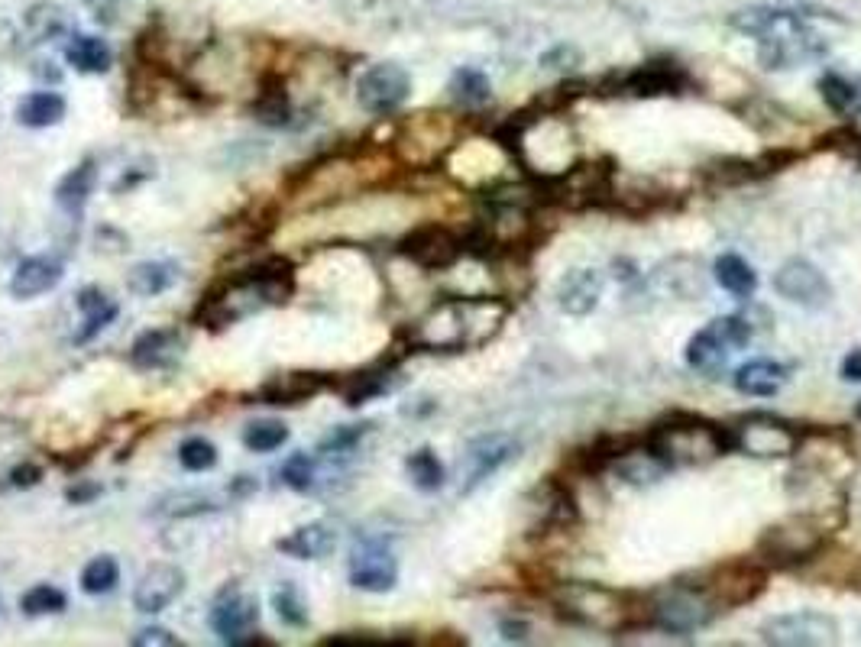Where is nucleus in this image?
Instances as JSON below:
<instances>
[{
    "mask_svg": "<svg viewBox=\"0 0 861 647\" xmlns=\"http://www.w3.org/2000/svg\"><path fill=\"white\" fill-rule=\"evenodd\" d=\"M276 547L282 550V554L295 557V560H321L327 554H334L337 534H334V528L321 525V521H311V525L295 528L289 538L276 541Z\"/></svg>",
    "mask_w": 861,
    "mask_h": 647,
    "instance_id": "obj_24",
    "label": "nucleus"
},
{
    "mask_svg": "<svg viewBox=\"0 0 861 647\" xmlns=\"http://www.w3.org/2000/svg\"><path fill=\"white\" fill-rule=\"evenodd\" d=\"M609 470L622 479V483H632V486H648V483H658V479L667 473V466L654 457L648 447H625L619 457L609 463Z\"/></svg>",
    "mask_w": 861,
    "mask_h": 647,
    "instance_id": "obj_27",
    "label": "nucleus"
},
{
    "mask_svg": "<svg viewBox=\"0 0 861 647\" xmlns=\"http://www.w3.org/2000/svg\"><path fill=\"white\" fill-rule=\"evenodd\" d=\"M133 647H149V644H166V647H175L179 644V638L175 635H169L166 628H143L140 635H133V641H130Z\"/></svg>",
    "mask_w": 861,
    "mask_h": 647,
    "instance_id": "obj_45",
    "label": "nucleus"
},
{
    "mask_svg": "<svg viewBox=\"0 0 861 647\" xmlns=\"http://www.w3.org/2000/svg\"><path fill=\"white\" fill-rule=\"evenodd\" d=\"M62 266L56 259H46V256H30L23 259L13 272L10 279V295L13 298H36V295H46L52 292L59 282H62Z\"/></svg>",
    "mask_w": 861,
    "mask_h": 647,
    "instance_id": "obj_23",
    "label": "nucleus"
},
{
    "mask_svg": "<svg viewBox=\"0 0 861 647\" xmlns=\"http://www.w3.org/2000/svg\"><path fill=\"white\" fill-rule=\"evenodd\" d=\"M65 59L72 62L78 72H88V75H101L111 68L114 62V52L111 46L104 43L98 36H75L72 43L65 49Z\"/></svg>",
    "mask_w": 861,
    "mask_h": 647,
    "instance_id": "obj_31",
    "label": "nucleus"
},
{
    "mask_svg": "<svg viewBox=\"0 0 861 647\" xmlns=\"http://www.w3.org/2000/svg\"><path fill=\"white\" fill-rule=\"evenodd\" d=\"M350 583L363 589V593H389L399 583V563H395L392 550L379 541L357 544L350 557Z\"/></svg>",
    "mask_w": 861,
    "mask_h": 647,
    "instance_id": "obj_15",
    "label": "nucleus"
},
{
    "mask_svg": "<svg viewBox=\"0 0 861 647\" xmlns=\"http://www.w3.org/2000/svg\"><path fill=\"white\" fill-rule=\"evenodd\" d=\"M408 94H412V78L402 65L395 62H379V65H369L366 72L357 81V101L363 110L369 114H392L399 110Z\"/></svg>",
    "mask_w": 861,
    "mask_h": 647,
    "instance_id": "obj_12",
    "label": "nucleus"
},
{
    "mask_svg": "<svg viewBox=\"0 0 861 647\" xmlns=\"http://www.w3.org/2000/svg\"><path fill=\"white\" fill-rule=\"evenodd\" d=\"M849 133L855 136V140H858V146H861V114H858V120H855V127H852Z\"/></svg>",
    "mask_w": 861,
    "mask_h": 647,
    "instance_id": "obj_49",
    "label": "nucleus"
},
{
    "mask_svg": "<svg viewBox=\"0 0 861 647\" xmlns=\"http://www.w3.org/2000/svg\"><path fill=\"white\" fill-rule=\"evenodd\" d=\"M580 62V52L573 46H554L551 52L541 55V65L544 68H573Z\"/></svg>",
    "mask_w": 861,
    "mask_h": 647,
    "instance_id": "obj_44",
    "label": "nucleus"
},
{
    "mask_svg": "<svg viewBox=\"0 0 861 647\" xmlns=\"http://www.w3.org/2000/svg\"><path fill=\"white\" fill-rule=\"evenodd\" d=\"M408 476H412V483L421 489V492H437L444 486V463L434 457V450L421 447L415 450L412 457H408Z\"/></svg>",
    "mask_w": 861,
    "mask_h": 647,
    "instance_id": "obj_34",
    "label": "nucleus"
},
{
    "mask_svg": "<svg viewBox=\"0 0 861 647\" xmlns=\"http://www.w3.org/2000/svg\"><path fill=\"white\" fill-rule=\"evenodd\" d=\"M713 275H716V282L735 298H751L758 292L755 269H751L738 253H722L713 263Z\"/></svg>",
    "mask_w": 861,
    "mask_h": 647,
    "instance_id": "obj_29",
    "label": "nucleus"
},
{
    "mask_svg": "<svg viewBox=\"0 0 861 647\" xmlns=\"http://www.w3.org/2000/svg\"><path fill=\"white\" fill-rule=\"evenodd\" d=\"M687 85L680 68L664 65V62H651L641 65L635 72H628L622 78L609 81L606 94H632V98H661V94H680V88Z\"/></svg>",
    "mask_w": 861,
    "mask_h": 647,
    "instance_id": "obj_18",
    "label": "nucleus"
},
{
    "mask_svg": "<svg viewBox=\"0 0 861 647\" xmlns=\"http://www.w3.org/2000/svg\"><path fill=\"white\" fill-rule=\"evenodd\" d=\"M324 385L327 382L318 373H285V376H272L263 389H259V398H263L266 405H302L311 395H318Z\"/></svg>",
    "mask_w": 861,
    "mask_h": 647,
    "instance_id": "obj_25",
    "label": "nucleus"
},
{
    "mask_svg": "<svg viewBox=\"0 0 861 647\" xmlns=\"http://www.w3.org/2000/svg\"><path fill=\"white\" fill-rule=\"evenodd\" d=\"M829 528L816 515H790L758 534V557L771 567H800L826 547Z\"/></svg>",
    "mask_w": 861,
    "mask_h": 647,
    "instance_id": "obj_6",
    "label": "nucleus"
},
{
    "mask_svg": "<svg viewBox=\"0 0 861 647\" xmlns=\"http://www.w3.org/2000/svg\"><path fill=\"white\" fill-rule=\"evenodd\" d=\"M259 625V602L246 593H224L211 609V628L224 644H243L246 635Z\"/></svg>",
    "mask_w": 861,
    "mask_h": 647,
    "instance_id": "obj_17",
    "label": "nucleus"
},
{
    "mask_svg": "<svg viewBox=\"0 0 861 647\" xmlns=\"http://www.w3.org/2000/svg\"><path fill=\"white\" fill-rule=\"evenodd\" d=\"M182 589H185V573L179 567H172V563H156V567H149L140 576V583H136L133 605H136V612L156 615L162 609H169V605L182 596Z\"/></svg>",
    "mask_w": 861,
    "mask_h": 647,
    "instance_id": "obj_19",
    "label": "nucleus"
},
{
    "mask_svg": "<svg viewBox=\"0 0 861 647\" xmlns=\"http://www.w3.org/2000/svg\"><path fill=\"white\" fill-rule=\"evenodd\" d=\"M292 272L285 263H272L263 269H253L250 275H240V279L227 282L221 292H214L211 298L201 301L198 308V321L208 324L214 330H221L227 324H237L250 314L263 311L269 305H282L292 295Z\"/></svg>",
    "mask_w": 861,
    "mask_h": 647,
    "instance_id": "obj_2",
    "label": "nucleus"
},
{
    "mask_svg": "<svg viewBox=\"0 0 861 647\" xmlns=\"http://www.w3.org/2000/svg\"><path fill=\"white\" fill-rule=\"evenodd\" d=\"M732 434V447L748 453V457H764V460H777V457H794L797 447L803 444V431H797L794 424H787L784 418L774 415H745L742 421H735Z\"/></svg>",
    "mask_w": 861,
    "mask_h": 647,
    "instance_id": "obj_9",
    "label": "nucleus"
},
{
    "mask_svg": "<svg viewBox=\"0 0 861 647\" xmlns=\"http://www.w3.org/2000/svg\"><path fill=\"white\" fill-rule=\"evenodd\" d=\"M65 117V98L56 91H36V94H26V98L17 104V120L23 127H33V130H43V127H56Z\"/></svg>",
    "mask_w": 861,
    "mask_h": 647,
    "instance_id": "obj_28",
    "label": "nucleus"
},
{
    "mask_svg": "<svg viewBox=\"0 0 861 647\" xmlns=\"http://www.w3.org/2000/svg\"><path fill=\"white\" fill-rule=\"evenodd\" d=\"M101 492V486H78V489H68L65 495H68V502H75V505H81V502H91L94 495Z\"/></svg>",
    "mask_w": 861,
    "mask_h": 647,
    "instance_id": "obj_47",
    "label": "nucleus"
},
{
    "mask_svg": "<svg viewBox=\"0 0 861 647\" xmlns=\"http://www.w3.org/2000/svg\"><path fill=\"white\" fill-rule=\"evenodd\" d=\"M282 483L295 492H308L314 486V460L308 453H292V457L282 463Z\"/></svg>",
    "mask_w": 861,
    "mask_h": 647,
    "instance_id": "obj_40",
    "label": "nucleus"
},
{
    "mask_svg": "<svg viewBox=\"0 0 861 647\" xmlns=\"http://www.w3.org/2000/svg\"><path fill=\"white\" fill-rule=\"evenodd\" d=\"M764 586H768V570L761 563L751 560H729L719 563L706 573V583L700 586L703 596L716 605V612L722 609H738V605L755 602Z\"/></svg>",
    "mask_w": 861,
    "mask_h": 647,
    "instance_id": "obj_10",
    "label": "nucleus"
},
{
    "mask_svg": "<svg viewBox=\"0 0 861 647\" xmlns=\"http://www.w3.org/2000/svg\"><path fill=\"white\" fill-rule=\"evenodd\" d=\"M78 311L85 314V327L78 330V343H85V340H91L94 334H98V330H104L107 324H111L114 318H117V301H111L107 298L101 288H81V295H78Z\"/></svg>",
    "mask_w": 861,
    "mask_h": 647,
    "instance_id": "obj_30",
    "label": "nucleus"
},
{
    "mask_svg": "<svg viewBox=\"0 0 861 647\" xmlns=\"http://www.w3.org/2000/svg\"><path fill=\"white\" fill-rule=\"evenodd\" d=\"M774 288L777 295H784L787 301H794L800 308L819 311L832 301V285L826 279V272H819L813 263L806 259H787V263L774 272Z\"/></svg>",
    "mask_w": 861,
    "mask_h": 647,
    "instance_id": "obj_14",
    "label": "nucleus"
},
{
    "mask_svg": "<svg viewBox=\"0 0 861 647\" xmlns=\"http://www.w3.org/2000/svg\"><path fill=\"white\" fill-rule=\"evenodd\" d=\"M645 447L667 466V470H677V466H703V463L726 457L732 450V434L713 421L680 415L671 421H661L658 428H651Z\"/></svg>",
    "mask_w": 861,
    "mask_h": 647,
    "instance_id": "obj_4",
    "label": "nucleus"
},
{
    "mask_svg": "<svg viewBox=\"0 0 861 647\" xmlns=\"http://www.w3.org/2000/svg\"><path fill=\"white\" fill-rule=\"evenodd\" d=\"M716 605L703 596L700 586H671L651 599L648 605V622L654 628L667 631V635H690V631L713 622Z\"/></svg>",
    "mask_w": 861,
    "mask_h": 647,
    "instance_id": "obj_8",
    "label": "nucleus"
},
{
    "mask_svg": "<svg viewBox=\"0 0 861 647\" xmlns=\"http://www.w3.org/2000/svg\"><path fill=\"white\" fill-rule=\"evenodd\" d=\"M175 279H179V269H175L172 263H140V266L130 269L127 288L140 298H153L159 292H166Z\"/></svg>",
    "mask_w": 861,
    "mask_h": 647,
    "instance_id": "obj_32",
    "label": "nucleus"
},
{
    "mask_svg": "<svg viewBox=\"0 0 861 647\" xmlns=\"http://www.w3.org/2000/svg\"><path fill=\"white\" fill-rule=\"evenodd\" d=\"M548 602L570 625L603 631V635H622L638 612L625 593L599 583H554L548 589Z\"/></svg>",
    "mask_w": 861,
    "mask_h": 647,
    "instance_id": "obj_5",
    "label": "nucleus"
},
{
    "mask_svg": "<svg viewBox=\"0 0 861 647\" xmlns=\"http://www.w3.org/2000/svg\"><path fill=\"white\" fill-rule=\"evenodd\" d=\"M26 615H49V612H62L65 609V593L56 586H33L30 593L20 599Z\"/></svg>",
    "mask_w": 861,
    "mask_h": 647,
    "instance_id": "obj_39",
    "label": "nucleus"
},
{
    "mask_svg": "<svg viewBox=\"0 0 861 647\" xmlns=\"http://www.w3.org/2000/svg\"><path fill=\"white\" fill-rule=\"evenodd\" d=\"M515 450H518V444H515L509 434L476 437L473 444L467 447V453H463V466H460L463 486H460V492L467 495V492H473L476 486H483L492 473L502 470V466L515 457Z\"/></svg>",
    "mask_w": 861,
    "mask_h": 647,
    "instance_id": "obj_16",
    "label": "nucleus"
},
{
    "mask_svg": "<svg viewBox=\"0 0 861 647\" xmlns=\"http://www.w3.org/2000/svg\"><path fill=\"white\" fill-rule=\"evenodd\" d=\"M790 379V369L784 363L777 360H764V356H758V360H748L745 366L735 369L732 376V385L742 395H751V398H771L784 389V382Z\"/></svg>",
    "mask_w": 861,
    "mask_h": 647,
    "instance_id": "obj_22",
    "label": "nucleus"
},
{
    "mask_svg": "<svg viewBox=\"0 0 861 647\" xmlns=\"http://www.w3.org/2000/svg\"><path fill=\"white\" fill-rule=\"evenodd\" d=\"M94 185H98V165H94L91 159H85L78 165V169L68 172L59 188H56V204L68 214V217H78L81 211H85L88 198L94 195Z\"/></svg>",
    "mask_w": 861,
    "mask_h": 647,
    "instance_id": "obj_26",
    "label": "nucleus"
},
{
    "mask_svg": "<svg viewBox=\"0 0 861 647\" xmlns=\"http://www.w3.org/2000/svg\"><path fill=\"white\" fill-rule=\"evenodd\" d=\"M842 379H845V382H861V347L852 350V353L842 360Z\"/></svg>",
    "mask_w": 861,
    "mask_h": 647,
    "instance_id": "obj_46",
    "label": "nucleus"
},
{
    "mask_svg": "<svg viewBox=\"0 0 861 647\" xmlns=\"http://www.w3.org/2000/svg\"><path fill=\"white\" fill-rule=\"evenodd\" d=\"M751 337H755V324L748 314H726V318L709 321L703 330H696L693 340L687 343V363L690 369L703 376H716L726 369L729 356L745 350Z\"/></svg>",
    "mask_w": 861,
    "mask_h": 647,
    "instance_id": "obj_7",
    "label": "nucleus"
},
{
    "mask_svg": "<svg viewBox=\"0 0 861 647\" xmlns=\"http://www.w3.org/2000/svg\"><path fill=\"white\" fill-rule=\"evenodd\" d=\"M761 641L774 647H826L839 641V622L826 612H787L764 622Z\"/></svg>",
    "mask_w": 861,
    "mask_h": 647,
    "instance_id": "obj_11",
    "label": "nucleus"
},
{
    "mask_svg": "<svg viewBox=\"0 0 861 647\" xmlns=\"http://www.w3.org/2000/svg\"><path fill=\"white\" fill-rule=\"evenodd\" d=\"M39 479H43V470H39L36 463H30V460H23V463H17L10 470V486H17V489H30V486H36Z\"/></svg>",
    "mask_w": 861,
    "mask_h": 647,
    "instance_id": "obj_43",
    "label": "nucleus"
},
{
    "mask_svg": "<svg viewBox=\"0 0 861 647\" xmlns=\"http://www.w3.org/2000/svg\"><path fill=\"white\" fill-rule=\"evenodd\" d=\"M285 440H289V428H285L282 421H253V424H246V431H243V444L253 453L279 450Z\"/></svg>",
    "mask_w": 861,
    "mask_h": 647,
    "instance_id": "obj_36",
    "label": "nucleus"
},
{
    "mask_svg": "<svg viewBox=\"0 0 861 647\" xmlns=\"http://www.w3.org/2000/svg\"><path fill=\"white\" fill-rule=\"evenodd\" d=\"M272 605H276V612H279V618L285 625H292V628L308 625V609L302 605V599H298L295 586H282L279 593L272 596Z\"/></svg>",
    "mask_w": 861,
    "mask_h": 647,
    "instance_id": "obj_41",
    "label": "nucleus"
},
{
    "mask_svg": "<svg viewBox=\"0 0 861 647\" xmlns=\"http://www.w3.org/2000/svg\"><path fill=\"white\" fill-rule=\"evenodd\" d=\"M182 350H185V340L179 330L159 327V330H146V334L136 337L130 360L140 369H166L182 360Z\"/></svg>",
    "mask_w": 861,
    "mask_h": 647,
    "instance_id": "obj_21",
    "label": "nucleus"
},
{
    "mask_svg": "<svg viewBox=\"0 0 861 647\" xmlns=\"http://www.w3.org/2000/svg\"><path fill=\"white\" fill-rule=\"evenodd\" d=\"M603 298V275L596 269H570L557 285V308L570 318L590 314Z\"/></svg>",
    "mask_w": 861,
    "mask_h": 647,
    "instance_id": "obj_20",
    "label": "nucleus"
},
{
    "mask_svg": "<svg viewBox=\"0 0 861 647\" xmlns=\"http://www.w3.org/2000/svg\"><path fill=\"white\" fill-rule=\"evenodd\" d=\"M732 26L761 39L758 55L764 68H771V72L774 68H794L823 52L819 39L806 30L803 20H797L794 13H787V10H768V7L742 10L732 17Z\"/></svg>",
    "mask_w": 861,
    "mask_h": 647,
    "instance_id": "obj_3",
    "label": "nucleus"
},
{
    "mask_svg": "<svg viewBox=\"0 0 861 647\" xmlns=\"http://www.w3.org/2000/svg\"><path fill=\"white\" fill-rule=\"evenodd\" d=\"M819 94H823L826 107L836 110V114H852V110L858 107V88L836 72L823 75V81H819Z\"/></svg>",
    "mask_w": 861,
    "mask_h": 647,
    "instance_id": "obj_37",
    "label": "nucleus"
},
{
    "mask_svg": "<svg viewBox=\"0 0 861 647\" xmlns=\"http://www.w3.org/2000/svg\"><path fill=\"white\" fill-rule=\"evenodd\" d=\"M855 418H858V421H861V402H858V405H855Z\"/></svg>",
    "mask_w": 861,
    "mask_h": 647,
    "instance_id": "obj_50",
    "label": "nucleus"
},
{
    "mask_svg": "<svg viewBox=\"0 0 861 647\" xmlns=\"http://www.w3.org/2000/svg\"><path fill=\"white\" fill-rule=\"evenodd\" d=\"M509 308L499 298H447L434 305L412 330V347L434 353H457L483 347L499 334Z\"/></svg>",
    "mask_w": 861,
    "mask_h": 647,
    "instance_id": "obj_1",
    "label": "nucleus"
},
{
    "mask_svg": "<svg viewBox=\"0 0 861 647\" xmlns=\"http://www.w3.org/2000/svg\"><path fill=\"white\" fill-rule=\"evenodd\" d=\"M120 583V567L114 557H94L85 570H81V589L88 596H104Z\"/></svg>",
    "mask_w": 861,
    "mask_h": 647,
    "instance_id": "obj_35",
    "label": "nucleus"
},
{
    "mask_svg": "<svg viewBox=\"0 0 861 647\" xmlns=\"http://www.w3.org/2000/svg\"><path fill=\"white\" fill-rule=\"evenodd\" d=\"M450 98H454L460 107L476 110V107L489 104L492 85L483 72H476V68H460V72H454V78H450Z\"/></svg>",
    "mask_w": 861,
    "mask_h": 647,
    "instance_id": "obj_33",
    "label": "nucleus"
},
{
    "mask_svg": "<svg viewBox=\"0 0 861 647\" xmlns=\"http://www.w3.org/2000/svg\"><path fill=\"white\" fill-rule=\"evenodd\" d=\"M382 389H386V382H382V376H373V373H363L353 379V385L347 389V405H363L366 398L379 395Z\"/></svg>",
    "mask_w": 861,
    "mask_h": 647,
    "instance_id": "obj_42",
    "label": "nucleus"
},
{
    "mask_svg": "<svg viewBox=\"0 0 861 647\" xmlns=\"http://www.w3.org/2000/svg\"><path fill=\"white\" fill-rule=\"evenodd\" d=\"M179 463L188 473H204L217 463V447L204 437H188L179 447Z\"/></svg>",
    "mask_w": 861,
    "mask_h": 647,
    "instance_id": "obj_38",
    "label": "nucleus"
},
{
    "mask_svg": "<svg viewBox=\"0 0 861 647\" xmlns=\"http://www.w3.org/2000/svg\"><path fill=\"white\" fill-rule=\"evenodd\" d=\"M502 631L509 641H525L528 638V625L525 622H502Z\"/></svg>",
    "mask_w": 861,
    "mask_h": 647,
    "instance_id": "obj_48",
    "label": "nucleus"
},
{
    "mask_svg": "<svg viewBox=\"0 0 861 647\" xmlns=\"http://www.w3.org/2000/svg\"><path fill=\"white\" fill-rule=\"evenodd\" d=\"M399 253L412 259L418 269H450L463 256V240L444 224H421L412 233H405L399 243Z\"/></svg>",
    "mask_w": 861,
    "mask_h": 647,
    "instance_id": "obj_13",
    "label": "nucleus"
}]
</instances>
